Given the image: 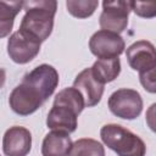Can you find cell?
Wrapping results in <instances>:
<instances>
[{
    "label": "cell",
    "mask_w": 156,
    "mask_h": 156,
    "mask_svg": "<svg viewBox=\"0 0 156 156\" xmlns=\"http://www.w3.org/2000/svg\"><path fill=\"white\" fill-rule=\"evenodd\" d=\"M77 117L78 113L72 108L63 105H52L46 118V126L52 130L69 134L77 129Z\"/></svg>",
    "instance_id": "obj_11"
},
{
    "label": "cell",
    "mask_w": 156,
    "mask_h": 156,
    "mask_svg": "<svg viewBox=\"0 0 156 156\" xmlns=\"http://www.w3.org/2000/svg\"><path fill=\"white\" fill-rule=\"evenodd\" d=\"M72 144L69 134L52 130L48 133L43 140L41 154L43 156H68Z\"/></svg>",
    "instance_id": "obj_12"
},
{
    "label": "cell",
    "mask_w": 156,
    "mask_h": 156,
    "mask_svg": "<svg viewBox=\"0 0 156 156\" xmlns=\"http://www.w3.org/2000/svg\"><path fill=\"white\" fill-rule=\"evenodd\" d=\"M68 156H105V149L95 139L82 138L72 144Z\"/></svg>",
    "instance_id": "obj_15"
},
{
    "label": "cell",
    "mask_w": 156,
    "mask_h": 156,
    "mask_svg": "<svg viewBox=\"0 0 156 156\" xmlns=\"http://www.w3.org/2000/svg\"><path fill=\"white\" fill-rule=\"evenodd\" d=\"M130 11L139 17L152 18L156 16V1H129Z\"/></svg>",
    "instance_id": "obj_18"
},
{
    "label": "cell",
    "mask_w": 156,
    "mask_h": 156,
    "mask_svg": "<svg viewBox=\"0 0 156 156\" xmlns=\"http://www.w3.org/2000/svg\"><path fill=\"white\" fill-rule=\"evenodd\" d=\"M127 60L129 66L140 72H146L156 67L155 46L147 40H138L127 49Z\"/></svg>",
    "instance_id": "obj_8"
},
{
    "label": "cell",
    "mask_w": 156,
    "mask_h": 156,
    "mask_svg": "<svg viewBox=\"0 0 156 156\" xmlns=\"http://www.w3.org/2000/svg\"><path fill=\"white\" fill-rule=\"evenodd\" d=\"M32 147L30 132L21 126L9 128L2 138V151L6 156H27Z\"/></svg>",
    "instance_id": "obj_9"
},
{
    "label": "cell",
    "mask_w": 156,
    "mask_h": 156,
    "mask_svg": "<svg viewBox=\"0 0 156 156\" xmlns=\"http://www.w3.org/2000/svg\"><path fill=\"white\" fill-rule=\"evenodd\" d=\"M39 41L28 38L18 30L12 33L7 41V54L10 58L20 65L30 62L40 51Z\"/></svg>",
    "instance_id": "obj_7"
},
{
    "label": "cell",
    "mask_w": 156,
    "mask_h": 156,
    "mask_svg": "<svg viewBox=\"0 0 156 156\" xmlns=\"http://www.w3.org/2000/svg\"><path fill=\"white\" fill-rule=\"evenodd\" d=\"M23 7V1H0V38L10 34L15 17Z\"/></svg>",
    "instance_id": "obj_14"
},
{
    "label": "cell",
    "mask_w": 156,
    "mask_h": 156,
    "mask_svg": "<svg viewBox=\"0 0 156 156\" xmlns=\"http://www.w3.org/2000/svg\"><path fill=\"white\" fill-rule=\"evenodd\" d=\"M57 2L54 0L23 1V16L18 32L23 35L43 43L49 38L54 28V17Z\"/></svg>",
    "instance_id": "obj_2"
},
{
    "label": "cell",
    "mask_w": 156,
    "mask_h": 156,
    "mask_svg": "<svg viewBox=\"0 0 156 156\" xmlns=\"http://www.w3.org/2000/svg\"><path fill=\"white\" fill-rule=\"evenodd\" d=\"M5 78H6V73L2 68H0V89L2 88V85L5 83Z\"/></svg>",
    "instance_id": "obj_20"
},
{
    "label": "cell",
    "mask_w": 156,
    "mask_h": 156,
    "mask_svg": "<svg viewBox=\"0 0 156 156\" xmlns=\"http://www.w3.org/2000/svg\"><path fill=\"white\" fill-rule=\"evenodd\" d=\"M124 48V40L119 34L104 29L95 32L89 40V49L98 58L118 57Z\"/></svg>",
    "instance_id": "obj_6"
},
{
    "label": "cell",
    "mask_w": 156,
    "mask_h": 156,
    "mask_svg": "<svg viewBox=\"0 0 156 156\" xmlns=\"http://www.w3.org/2000/svg\"><path fill=\"white\" fill-rule=\"evenodd\" d=\"M100 136L102 143L118 156H145L146 146L141 138L119 124H105Z\"/></svg>",
    "instance_id": "obj_3"
},
{
    "label": "cell",
    "mask_w": 156,
    "mask_h": 156,
    "mask_svg": "<svg viewBox=\"0 0 156 156\" xmlns=\"http://www.w3.org/2000/svg\"><path fill=\"white\" fill-rule=\"evenodd\" d=\"M54 105H63L69 108H72L76 113H80L84 108V100L80 95V93L76 88H65L55 96Z\"/></svg>",
    "instance_id": "obj_16"
},
{
    "label": "cell",
    "mask_w": 156,
    "mask_h": 156,
    "mask_svg": "<svg viewBox=\"0 0 156 156\" xmlns=\"http://www.w3.org/2000/svg\"><path fill=\"white\" fill-rule=\"evenodd\" d=\"M73 88H76L80 93L84 100V105L88 107L98 105L104 94V84L94 78L90 68L83 69L76 77L73 82Z\"/></svg>",
    "instance_id": "obj_10"
},
{
    "label": "cell",
    "mask_w": 156,
    "mask_h": 156,
    "mask_svg": "<svg viewBox=\"0 0 156 156\" xmlns=\"http://www.w3.org/2000/svg\"><path fill=\"white\" fill-rule=\"evenodd\" d=\"M130 12L129 1H104L100 15V27L104 30L119 34L128 26V15Z\"/></svg>",
    "instance_id": "obj_5"
},
{
    "label": "cell",
    "mask_w": 156,
    "mask_h": 156,
    "mask_svg": "<svg viewBox=\"0 0 156 156\" xmlns=\"http://www.w3.org/2000/svg\"><path fill=\"white\" fill-rule=\"evenodd\" d=\"M99 2L96 0H68L67 11L77 18H87L94 13Z\"/></svg>",
    "instance_id": "obj_17"
},
{
    "label": "cell",
    "mask_w": 156,
    "mask_h": 156,
    "mask_svg": "<svg viewBox=\"0 0 156 156\" xmlns=\"http://www.w3.org/2000/svg\"><path fill=\"white\" fill-rule=\"evenodd\" d=\"M57 84V71L50 65H39L27 73L11 91L9 98L10 107L20 116H28L35 112L52 95Z\"/></svg>",
    "instance_id": "obj_1"
},
{
    "label": "cell",
    "mask_w": 156,
    "mask_h": 156,
    "mask_svg": "<svg viewBox=\"0 0 156 156\" xmlns=\"http://www.w3.org/2000/svg\"><path fill=\"white\" fill-rule=\"evenodd\" d=\"M94 78L101 84L115 80L121 72V62L118 57L113 58H99L90 67Z\"/></svg>",
    "instance_id": "obj_13"
},
{
    "label": "cell",
    "mask_w": 156,
    "mask_h": 156,
    "mask_svg": "<svg viewBox=\"0 0 156 156\" xmlns=\"http://www.w3.org/2000/svg\"><path fill=\"white\" fill-rule=\"evenodd\" d=\"M110 111L123 119L136 118L143 110V99L134 89L122 88L113 91L108 98Z\"/></svg>",
    "instance_id": "obj_4"
},
{
    "label": "cell",
    "mask_w": 156,
    "mask_h": 156,
    "mask_svg": "<svg viewBox=\"0 0 156 156\" xmlns=\"http://www.w3.org/2000/svg\"><path fill=\"white\" fill-rule=\"evenodd\" d=\"M139 78H140V83L144 87V89L154 94L155 93V68L146 71V72H140Z\"/></svg>",
    "instance_id": "obj_19"
}]
</instances>
